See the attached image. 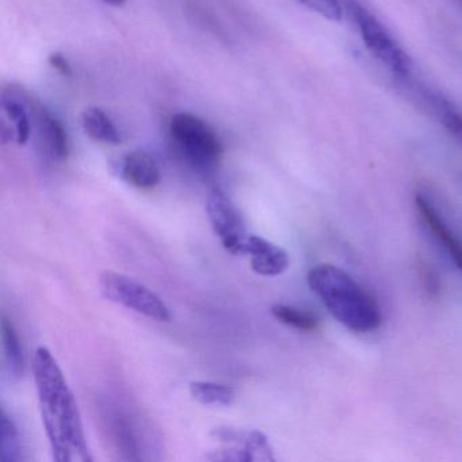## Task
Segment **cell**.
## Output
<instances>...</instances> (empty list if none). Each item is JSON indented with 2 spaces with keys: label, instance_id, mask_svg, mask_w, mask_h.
Masks as SVG:
<instances>
[{
  "label": "cell",
  "instance_id": "1",
  "mask_svg": "<svg viewBox=\"0 0 462 462\" xmlns=\"http://www.w3.org/2000/svg\"><path fill=\"white\" fill-rule=\"evenodd\" d=\"M32 369L53 459L58 462L91 461L93 457L83 431L77 400L55 356L47 347L37 348Z\"/></svg>",
  "mask_w": 462,
  "mask_h": 462
},
{
  "label": "cell",
  "instance_id": "2",
  "mask_svg": "<svg viewBox=\"0 0 462 462\" xmlns=\"http://www.w3.org/2000/svg\"><path fill=\"white\" fill-rule=\"evenodd\" d=\"M308 286L340 324L358 334L381 326V310L375 300L334 264H318L308 273Z\"/></svg>",
  "mask_w": 462,
  "mask_h": 462
},
{
  "label": "cell",
  "instance_id": "3",
  "mask_svg": "<svg viewBox=\"0 0 462 462\" xmlns=\"http://www.w3.org/2000/svg\"><path fill=\"white\" fill-rule=\"evenodd\" d=\"M170 134L180 158L199 174H210L217 169L223 156V145L208 124L188 113L171 118Z\"/></svg>",
  "mask_w": 462,
  "mask_h": 462
},
{
  "label": "cell",
  "instance_id": "4",
  "mask_svg": "<svg viewBox=\"0 0 462 462\" xmlns=\"http://www.w3.org/2000/svg\"><path fill=\"white\" fill-rule=\"evenodd\" d=\"M348 10L358 26L367 51L383 66L388 67L394 77H410L412 69L410 56L399 47L383 23L354 0L348 2Z\"/></svg>",
  "mask_w": 462,
  "mask_h": 462
},
{
  "label": "cell",
  "instance_id": "5",
  "mask_svg": "<svg viewBox=\"0 0 462 462\" xmlns=\"http://www.w3.org/2000/svg\"><path fill=\"white\" fill-rule=\"evenodd\" d=\"M102 293L109 301L128 308L156 321L171 320V312L163 300L143 283L120 273L105 272L99 278Z\"/></svg>",
  "mask_w": 462,
  "mask_h": 462
},
{
  "label": "cell",
  "instance_id": "6",
  "mask_svg": "<svg viewBox=\"0 0 462 462\" xmlns=\"http://www.w3.org/2000/svg\"><path fill=\"white\" fill-rule=\"evenodd\" d=\"M207 215L216 236L232 255H245L247 240L242 212L223 189H210L207 199Z\"/></svg>",
  "mask_w": 462,
  "mask_h": 462
},
{
  "label": "cell",
  "instance_id": "7",
  "mask_svg": "<svg viewBox=\"0 0 462 462\" xmlns=\"http://www.w3.org/2000/svg\"><path fill=\"white\" fill-rule=\"evenodd\" d=\"M245 254L251 256V267L256 274L277 277L289 269L288 253L274 243L255 235H250Z\"/></svg>",
  "mask_w": 462,
  "mask_h": 462
},
{
  "label": "cell",
  "instance_id": "8",
  "mask_svg": "<svg viewBox=\"0 0 462 462\" xmlns=\"http://www.w3.org/2000/svg\"><path fill=\"white\" fill-rule=\"evenodd\" d=\"M36 118L40 143L45 155L52 161H66L69 158V144L63 124L42 106L37 107Z\"/></svg>",
  "mask_w": 462,
  "mask_h": 462
},
{
  "label": "cell",
  "instance_id": "9",
  "mask_svg": "<svg viewBox=\"0 0 462 462\" xmlns=\"http://www.w3.org/2000/svg\"><path fill=\"white\" fill-rule=\"evenodd\" d=\"M121 177L134 188L150 190L161 182V170L150 153L136 150L123 159Z\"/></svg>",
  "mask_w": 462,
  "mask_h": 462
},
{
  "label": "cell",
  "instance_id": "10",
  "mask_svg": "<svg viewBox=\"0 0 462 462\" xmlns=\"http://www.w3.org/2000/svg\"><path fill=\"white\" fill-rule=\"evenodd\" d=\"M415 204L419 212H420L421 217L426 221L434 236L437 237L438 242L442 243L443 247L446 248L454 263L458 266V269L462 270V243L457 239L456 235L448 228L442 216L438 213L434 205L426 197L421 196V194H416Z\"/></svg>",
  "mask_w": 462,
  "mask_h": 462
},
{
  "label": "cell",
  "instance_id": "11",
  "mask_svg": "<svg viewBox=\"0 0 462 462\" xmlns=\"http://www.w3.org/2000/svg\"><path fill=\"white\" fill-rule=\"evenodd\" d=\"M0 106L4 113V120L12 124L10 128L2 129L4 140L9 136L18 145H25L31 139L32 134L31 115L28 113L25 101L21 102L15 94L4 91Z\"/></svg>",
  "mask_w": 462,
  "mask_h": 462
},
{
  "label": "cell",
  "instance_id": "12",
  "mask_svg": "<svg viewBox=\"0 0 462 462\" xmlns=\"http://www.w3.org/2000/svg\"><path fill=\"white\" fill-rule=\"evenodd\" d=\"M83 128L86 134L105 144L118 145L121 143V134L112 118L99 109V107H88L82 115Z\"/></svg>",
  "mask_w": 462,
  "mask_h": 462
},
{
  "label": "cell",
  "instance_id": "13",
  "mask_svg": "<svg viewBox=\"0 0 462 462\" xmlns=\"http://www.w3.org/2000/svg\"><path fill=\"white\" fill-rule=\"evenodd\" d=\"M190 394L196 402L204 405H231L235 402L234 388L213 381H193Z\"/></svg>",
  "mask_w": 462,
  "mask_h": 462
},
{
  "label": "cell",
  "instance_id": "14",
  "mask_svg": "<svg viewBox=\"0 0 462 462\" xmlns=\"http://www.w3.org/2000/svg\"><path fill=\"white\" fill-rule=\"evenodd\" d=\"M2 340H4L5 356L9 365L10 373L15 377H23V372H25L23 350L21 347L20 337L6 316L2 319Z\"/></svg>",
  "mask_w": 462,
  "mask_h": 462
},
{
  "label": "cell",
  "instance_id": "15",
  "mask_svg": "<svg viewBox=\"0 0 462 462\" xmlns=\"http://www.w3.org/2000/svg\"><path fill=\"white\" fill-rule=\"evenodd\" d=\"M23 459L21 438L17 426L6 411L0 418V462H18Z\"/></svg>",
  "mask_w": 462,
  "mask_h": 462
},
{
  "label": "cell",
  "instance_id": "16",
  "mask_svg": "<svg viewBox=\"0 0 462 462\" xmlns=\"http://www.w3.org/2000/svg\"><path fill=\"white\" fill-rule=\"evenodd\" d=\"M272 315L281 323L302 332L316 331L319 328V324H320V320L315 313L291 307V305H274L272 308Z\"/></svg>",
  "mask_w": 462,
  "mask_h": 462
},
{
  "label": "cell",
  "instance_id": "17",
  "mask_svg": "<svg viewBox=\"0 0 462 462\" xmlns=\"http://www.w3.org/2000/svg\"><path fill=\"white\" fill-rule=\"evenodd\" d=\"M300 4L307 6L308 9L321 15L331 23H339L342 20V6L339 0H299Z\"/></svg>",
  "mask_w": 462,
  "mask_h": 462
},
{
  "label": "cell",
  "instance_id": "18",
  "mask_svg": "<svg viewBox=\"0 0 462 462\" xmlns=\"http://www.w3.org/2000/svg\"><path fill=\"white\" fill-rule=\"evenodd\" d=\"M421 280H423L424 288L429 291V294L435 296L439 291V281H438L437 275L429 267L424 266L421 270Z\"/></svg>",
  "mask_w": 462,
  "mask_h": 462
},
{
  "label": "cell",
  "instance_id": "19",
  "mask_svg": "<svg viewBox=\"0 0 462 462\" xmlns=\"http://www.w3.org/2000/svg\"><path fill=\"white\" fill-rule=\"evenodd\" d=\"M50 64L56 71L60 72L63 77H72L71 66H69V61H67V59L64 58L61 53H52V55L50 56Z\"/></svg>",
  "mask_w": 462,
  "mask_h": 462
},
{
  "label": "cell",
  "instance_id": "20",
  "mask_svg": "<svg viewBox=\"0 0 462 462\" xmlns=\"http://www.w3.org/2000/svg\"><path fill=\"white\" fill-rule=\"evenodd\" d=\"M107 5L115 7H123L126 4V0H105Z\"/></svg>",
  "mask_w": 462,
  "mask_h": 462
}]
</instances>
